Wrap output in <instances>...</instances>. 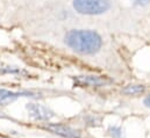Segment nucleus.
I'll use <instances>...</instances> for the list:
<instances>
[{"mask_svg":"<svg viewBox=\"0 0 150 138\" xmlns=\"http://www.w3.org/2000/svg\"><path fill=\"white\" fill-rule=\"evenodd\" d=\"M21 95V93H14L11 91H6V89H0V104H8L13 100H15L16 98H19Z\"/></svg>","mask_w":150,"mask_h":138,"instance_id":"423d86ee","label":"nucleus"},{"mask_svg":"<svg viewBox=\"0 0 150 138\" xmlns=\"http://www.w3.org/2000/svg\"><path fill=\"white\" fill-rule=\"evenodd\" d=\"M110 81L105 78L101 77H96V75H86V77H79L76 79V85L78 86H105Z\"/></svg>","mask_w":150,"mask_h":138,"instance_id":"39448f33","label":"nucleus"},{"mask_svg":"<svg viewBox=\"0 0 150 138\" xmlns=\"http://www.w3.org/2000/svg\"><path fill=\"white\" fill-rule=\"evenodd\" d=\"M76 12L85 15H99L111 8L110 0H74Z\"/></svg>","mask_w":150,"mask_h":138,"instance_id":"f03ea898","label":"nucleus"},{"mask_svg":"<svg viewBox=\"0 0 150 138\" xmlns=\"http://www.w3.org/2000/svg\"><path fill=\"white\" fill-rule=\"evenodd\" d=\"M136 5H140V6H146L150 2V0H134Z\"/></svg>","mask_w":150,"mask_h":138,"instance_id":"1a4fd4ad","label":"nucleus"},{"mask_svg":"<svg viewBox=\"0 0 150 138\" xmlns=\"http://www.w3.org/2000/svg\"><path fill=\"white\" fill-rule=\"evenodd\" d=\"M47 129L49 131H51L55 135H58L61 137L64 138H79L80 137V132L78 130H76L74 128L65 125V124H61V123H51L47 125Z\"/></svg>","mask_w":150,"mask_h":138,"instance_id":"7ed1b4c3","label":"nucleus"},{"mask_svg":"<svg viewBox=\"0 0 150 138\" xmlns=\"http://www.w3.org/2000/svg\"><path fill=\"white\" fill-rule=\"evenodd\" d=\"M144 91H146V87L143 85H129L122 89V93L127 95H136V94L143 93Z\"/></svg>","mask_w":150,"mask_h":138,"instance_id":"0eeeda50","label":"nucleus"},{"mask_svg":"<svg viewBox=\"0 0 150 138\" xmlns=\"http://www.w3.org/2000/svg\"><path fill=\"white\" fill-rule=\"evenodd\" d=\"M112 131V137L113 138H121L122 137V132L120 128H111Z\"/></svg>","mask_w":150,"mask_h":138,"instance_id":"6e6552de","label":"nucleus"},{"mask_svg":"<svg viewBox=\"0 0 150 138\" xmlns=\"http://www.w3.org/2000/svg\"><path fill=\"white\" fill-rule=\"evenodd\" d=\"M27 109L32 117H34L35 120H40V121H48L49 118H51L54 116V114L48 108H45L41 104H30L27 106Z\"/></svg>","mask_w":150,"mask_h":138,"instance_id":"20e7f679","label":"nucleus"},{"mask_svg":"<svg viewBox=\"0 0 150 138\" xmlns=\"http://www.w3.org/2000/svg\"><path fill=\"white\" fill-rule=\"evenodd\" d=\"M143 104H144V106L146 107H148V108H150V95H148L144 100H143Z\"/></svg>","mask_w":150,"mask_h":138,"instance_id":"9d476101","label":"nucleus"},{"mask_svg":"<svg viewBox=\"0 0 150 138\" xmlns=\"http://www.w3.org/2000/svg\"><path fill=\"white\" fill-rule=\"evenodd\" d=\"M67 45L81 55H93L98 52L103 45L101 36L94 30L72 29L65 35Z\"/></svg>","mask_w":150,"mask_h":138,"instance_id":"f257e3e1","label":"nucleus"}]
</instances>
